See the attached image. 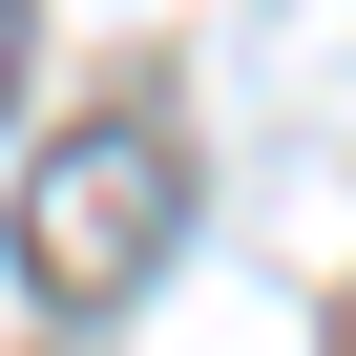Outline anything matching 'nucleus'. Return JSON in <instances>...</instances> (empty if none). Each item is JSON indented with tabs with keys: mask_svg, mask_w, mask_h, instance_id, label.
<instances>
[{
	"mask_svg": "<svg viewBox=\"0 0 356 356\" xmlns=\"http://www.w3.org/2000/svg\"><path fill=\"white\" fill-rule=\"evenodd\" d=\"M0 84H22V0H0Z\"/></svg>",
	"mask_w": 356,
	"mask_h": 356,
	"instance_id": "f03ea898",
	"label": "nucleus"
},
{
	"mask_svg": "<svg viewBox=\"0 0 356 356\" xmlns=\"http://www.w3.org/2000/svg\"><path fill=\"white\" fill-rule=\"evenodd\" d=\"M168 231H189V168H168L147 126H84V147H42V168H22V273H42L63 314H105Z\"/></svg>",
	"mask_w": 356,
	"mask_h": 356,
	"instance_id": "f257e3e1",
	"label": "nucleus"
}]
</instances>
